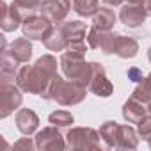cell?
I'll list each match as a JSON object with an SVG mask.
<instances>
[{
  "label": "cell",
  "instance_id": "cell-30",
  "mask_svg": "<svg viewBox=\"0 0 151 151\" xmlns=\"http://www.w3.org/2000/svg\"><path fill=\"white\" fill-rule=\"evenodd\" d=\"M105 4H109V6H121L123 4V0H103Z\"/></svg>",
  "mask_w": 151,
  "mask_h": 151
},
{
  "label": "cell",
  "instance_id": "cell-4",
  "mask_svg": "<svg viewBox=\"0 0 151 151\" xmlns=\"http://www.w3.org/2000/svg\"><path fill=\"white\" fill-rule=\"evenodd\" d=\"M100 133H96L93 128H73L68 133V147L73 149H89V147H100Z\"/></svg>",
  "mask_w": 151,
  "mask_h": 151
},
{
  "label": "cell",
  "instance_id": "cell-6",
  "mask_svg": "<svg viewBox=\"0 0 151 151\" xmlns=\"http://www.w3.org/2000/svg\"><path fill=\"white\" fill-rule=\"evenodd\" d=\"M69 4H71V0H41L39 11L52 23H59L66 18L69 11Z\"/></svg>",
  "mask_w": 151,
  "mask_h": 151
},
{
  "label": "cell",
  "instance_id": "cell-24",
  "mask_svg": "<svg viewBox=\"0 0 151 151\" xmlns=\"http://www.w3.org/2000/svg\"><path fill=\"white\" fill-rule=\"evenodd\" d=\"M13 2L20 7V11L23 13L25 18L32 16V13L36 9H39V6H41V0H13Z\"/></svg>",
  "mask_w": 151,
  "mask_h": 151
},
{
  "label": "cell",
  "instance_id": "cell-1",
  "mask_svg": "<svg viewBox=\"0 0 151 151\" xmlns=\"http://www.w3.org/2000/svg\"><path fill=\"white\" fill-rule=\"evenodd\" d=\"M57 75V60L52 55L41 57L34 66H22L16 75V84L23 91H29L32 94L46 96L48 87Z\"/></svg>",
  "mask_w": 151,
  "mask_h": 151
},
{
  "label": "cell",
  "instance_id": "cell-18",
  "mask_svg": "<svg viewBox=\"0 0 151 151\" xmlns=\"http://www.w3.org/2000/svg\"><path fill=\"white\" fill-rule=\"evenodd\" d=\"M60 30L64 32V36L71 43V41H82L84 36H86L87 27L82 22H68V23H62L60 25Z\"/></svg>",
  "mask_w": 151,
  "mask_h": 151
},
{
  "label": "cell",
  "instance_id": "cell-14",
  "mask_svg": "<svg viewBox=\"0 0 151 151\" xmlns=\"http://www.w3.org/2000/svg\"><path fill=\"white\" fill-rule=\"evenodd\" d=\"M43 43L48 50H53V52H60V50H66V46L69 45L68 37L64 36V32L60 30V27H52L46 36L43 37Z\"/></svg>",
  "mask_w": 151,
  "mask_h": 151
},
{
  "label": "cell",
  "instance_id": "cell-27",
  "mask_svg": "<svg viewBox=\"0 0 151 151\" xmlns=\"http://www.w3.org/2000/svg\"><path fill=\"white\" fill-rule=\"evenodd\" d=\"M20 147H29L30 149V147H36V144H32V140L29 137H25V139H22L14 144V149H20Z\"/></svg>",
  "mask_w": 151,
  "mask_h": 151
},
{
  "label": "cell",
  "instance_id": "cell-16",
  "mask_svg": "<svg viewBox=\"0 0 151 151\" xmlns=\"http://www.w3.org/2000/svg\"><path fill=\"white\" fill-rule=\"evenodd\" d=\"M139 52V45L135 39L132 37H124V36H119L117 41H116V48H114V53L123 57V59H132L135 57Z\"/></svg>",
  "mask_w": 151,
  "mask_h": 151
},
{
  "label": "cell",
  "instance_id": "cell-26",
  "mask_svg": "<svg viewBox=\"0 0 151 151\" xmlns=\"http://www.w3.org/2000/svg\"><path fill=\"white\" fill-rule=\"evenodd\" d=\"M128 78L133 80V82H142V80H144V78H142V73H140L137 68H130V69H128Z\"/></svg>",
  "mask_w": 151,
  "mask_h": 151
},
{
  "label": "cell",
  "instance_id": "cell-7",
  "mask_svg": "<svg viewBox=\"0 0 151 151\" xmlns=\"http://www.w3.org/2000/svg\"><path fill=\"white\" fill-rule=\"evenodd\" d=\"M91 66H93V75H91V80H89V89L96 96H101V98L110 96L112 94V84L107 78L103 66L98 62H91Z\"/></svg>",
  "mask_w": 151,
  "mask_h": 151
},
{
  "label": "cell",
  "instance_id": "cell-31",
  "mask_svg": "<svg viewBox=\"0 0 151 151\" xmlns=\"http://www.w3.org/2000/svg\"><path fill=\"white\" fill-rule=\"evenodd\" d=\"M128 2H132V4H142V0H128Z\"/></svg>",
  "mask_w": 151,
  "mask_h": 151
},
{
  "label": "cell",
  "instance_id": "cell-3",
  "mask_svg": "<svg viewBox=\"0 0 151 151\" xmlns=\"http://www.w3.org/2000/svg\"><path fill=\"white\" fill-rule=\"evenodd\" d=\"M60 68L69 80H77V82H82L84 86H89L91 75H93V66L84 62V59L60 57Z\"/></svg>",
  "mask_w": 151,
  "mask_h": 151
},
{
  "label": "cell",
  "instance_id": "cell-13",
  "mask_svg": "<svg viewBox=\"0 0 151 151\" xmlns=\"http://www.w3.org/2000/svg\"><path fill=\"white\" fill-rule=\"evenodd\" d=\"M37 124H39V119H37V116H36L34 110H30V109L18 110V114H16V126H18V130L23 135L34 133L36 128H37Z\"/></svg>",
  "mask_w": 151,
  "mask_h": 151
},
{
  "label": "cell",
  "instance_id": "cell-10",
  "mask_svg": "<svg viewBox=\"0 0 151 151\" xmlns=\"http://www.w3.org/2000/svg\"><path fill=\"white\" fill-rule=\"evenodd\" d=\"M146 16L147 14H146L142 4H132V2H128V6H124L119 13V20L126 27H139L140 23H144Z\"/></svg>",
  "mask_w": 151,
  "mask_h": 151
},
{
  "label": "cell",
  "instance_id": "cell-12",
  "mask_svg": "<svg viewBox=\"0 0 151 151\" xmlns=\"http://www.w3.org/2000/svg\"><path fill=\"white\" fill-rule=\"evenodd\" d=\"M146 107H147L146 103H142V101H139L135 98H130L124 103V107H123V116H124V119L128 123H137L139 124L147 116V109Z\"/></svg>",
  "mask_w": 151,
  "mask_h": 151
},
{
  "label": "cell",
  "instance_id": "cell-11",
  "mask_svg": "<svg viewBox=\"0 0 151 151\" xmlns=\"http://www.w3.org/2000/svg\"><path fill=\"white\" fill-rule=\"evenodd\" d=\"M2 7H4V11H2V30H4V32H11V30L18 29L20 23L25 20V16H23V13L20 11V7H18L14 2H13L11 6L2 4Z\"/></svg>",
  "mask_w": 151,
  "mask_h": 151
},
{
  "label": "cell",
  "instance_id": "cell-23",
  "mask_svg": "<svg viewBox=\"0 0 151 151\" xmlns=\"http://www.w3.org/2000/svg\"><path fill=\"white\" fill-rule=\"evenodd\" d=\"M48 121L53 124V126H59V128H64V126H69L73 123V116L66 110H55L50 114Z\"/></svg>",
  "mask_w": 151,
  "mask_h": 151
},
{
  "label": "cell",
  "instance_id": "cell-17",
  "mask_svg": "<svg viewBox=\"0 0 151 151\" xmlns=\"http://www.w3.org/2000/svg\"><path fill=\"white\" fill-rule=\"evenodd\" d=\"M18 64H20V60H16L7 50H4V53H2V82L16 80V75L20 71Z\"/></svg>",
  "mask_w": 151,
  "mask_h": 151
},
{
  "label": "cell",
  "instance_id": "cell-32",
  "mask_svg": "<svg viewBox=\"0 0 151 151\" xmlns=\"http://www.w3.org/2000/svg\"><path fill=\"white\" fill-rule=\"evenodd\" d=\"M147 57H149V62H151V48H149V52H147Z\"/></svg>",
  "mask_w": 151,
  "mask_h": 151
},
{
  "label": "cell",
  "instance_id": "cell-33",
  "mask_svg": "<svg viewBox=\"0 0 151 151\" xmlns=\"http://www.w3.org/2000/svg\"><path fill=\"white\" fill-rule=\"evenodd\" d=\"M147 142H149V146H151V139H149V140H147Z\"/></svg>",
  "mask_w": 151,
  "mask_h": 151
},
{
  "label": "cell",
  "instance_id": "cell-20",
  "mask_svg": "<svg viewBox=\"0 0 151 151\" xmlns=\"http://www.w3.org/2000/svg\"><path fill=\"white\" fill-rule=\"evenodd\" d=\"M117 135H119V124L109 121L100 128V137L105 140V147H117Z\"/></svg>",
  "mask_w": 151,
  "mask_h": 151
},
{
  "label": "cell",
  "instance_id": "cell-9",
  "mask_svg": "<svg viewBox=\"0 0 151 151\" xmlns=\"http://www.w3.org/2000/svg\"><path fill=\"white\" fill-rule=\"evenodd\" d=\"M68 144H64L59 130H55L53 126L43 128L37 135H36V147L37 149H64Z\"/></svg>",
  "mask_w": 151,
  "mask_h": 151
},
{
  "label": "cell",
  "instance_id": "cell-8",
  "mask_svg": "<svg viewBox=\"0 0 151 151\" xmlns=\"http://www.w3.org/2000/svg\"><path fill=\"white\" fill-rule=\"evenodd\" d=\"M52 29V22L45 16H29L23 20V36L29 39H43Z\"/></svg>",
  "mask_w": 151,
  "mask_h": 151
},
{
  "label": "cell",
  "instance_id": "cell-21",
  "mask_svg": "<svg viewBox=\"0 0 151 151\" xmlns=\"http://www.w3.org/2000/svg\"><path fill=\"white\" fill-rule=\"evenodd\" d=\"M139 139L137 133L132 126H119V135H117V147H137Z\"/></svg>",
  "mask_w": 151,
  "mask_h": 151
},
{
  "label": "cell",
  "instance_id": "cell-5",
  "mask_svg": "<svg viewBox=\"0 0 151 151\" xmlns=\"http://www.w3.org/2000/svg\"><path fill=\"white\" fill-rule=\"evenodd\" d=\"M22 101H23V98H22L18 86H14V82H2V89H0L2 117H7L9 114H13L22 105Z\"/></svg>",
  "mask_w": 151,
  "mask_h": 151
},
{
  "label": "cell",
  "instance_id": "cell-28",
  "mask_svg": "<svg viewBox=\"0 0 151 151\" xmlns=\"http://www.w3.org/2000/svg\"><path fill=\"white\" fill-rule=\"evenodd\" d=\"M142 7L147 16H151V0H142Z\"/></svg>",
  "mask_w": 151,
  "mask_h": 151
},
{
  "label": "cell",
  "instance_id": "cell-29",
  "mask_svg": "<svg viewBox=\"0 0 151 151\" xmlns=\"http://www.w3.org/2000/svg\"><path fill=\"white\" fill-rule=\"evenodd\" d=\"M142 86H144V87L147 89V93L151 94V73L147 75V78H144V80H142Z\"/></svg>",
  "mask_w": 151,
  "mask_h": 151
},
{
  "label": "cell",
  "instance_id": "cell-15",
  "mask_svg": "<svg viewBox=\"0 0 151 151\" xmlns=\"http://www.w3.org/2000/svg\"><path fill=\"white\" fill-rule=\"evenodd\" d=\"M7 52H9L16 60L27 62V60L32 57V45H30L29 37H20V39H16V41L11 43V46H9Z\"/></svg>",
  "mask_w": 151,
  "mask_h": 151
},
{
  "label": "cell",
  "instance_id": "cell-2",
  "mask_svg": "<svg viewBox=\"0 0 151 151\" xmlns=\"http://www.w3.org/2000/svg\"><path fill=\"white\" fill-rule=\"evenodd\" d=\"M45 98L55 100L60 105H77L86 98V86L77 80H62L55 75Z\"/></svg>",
  "mask_w": 151,
  "mask_h": 151
},
{
  "label": "cell",
  "instance_id": "cell-22",
  "mask_svg": "<svg viewBox=\"0 0 151 151\" xmlns=\"http://www.w3.org/2000/svg\"><path fill=\"white\" fill-rule=\"evenodd\" d=\"M98 9V0H73V11L80 16H94Z\"/></svg>",
  "mask_w": 151,
  "mask_h": 151
},
{
  "label": "cell",
  "instance_id": "cell-19",
  "mask_svg": "<svg viewBox=\"0 0 151 151\" xmlns=\"http://www.w3.org/2000/svg\"><path fill=\"white\" fill-rule=\"evenodd\" d=\"M93 23H94V27L100 29V30H110L112 25L116 23V14H114L112 9L101 7V9H98V13L94 14Z\"/></svg>",
  "mask_w": 151,
  "mask_h": 151
},
{
  "label": "cell",
  "instance_id": "cell-25",
  "mask_svg": "<svg viewBox=\"0 0 151 151\" xmlns=\"http://www.w3.org/2000/svg\"><path fill=\"white\" fill-rule=\"evenodd\" d=\"M139 133H140V137L146 139V140L151 139V116H149V114L139 123Z\"/></svg>",
  "mask_w": 151,
  "mask_h": 151
}]
</instances>
